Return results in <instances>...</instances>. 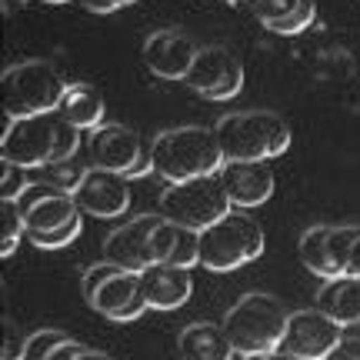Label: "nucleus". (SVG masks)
I'll return each instance as SVG.
<instances>
[{"mask_svg": "<svg viewBox=\"0 0 360 360\" xmlns=\"http://www.w3.org/2000/svg\"><path fill=\"white\" fill-rule=\"evenodd\" d=\"M80 147V127H74L60 110L30 117H13L0 141V160L20 164L27 170L53 167L74 160Z\"/></svg>", "mask_w": 360, "mask_h": 360, "instance_id": "1", "label": "nucleus"}, {"mask_svg": "<svg viewBox=\"0 0 360 360\" xmlns=\"http://www.w3.org/2000/svg\"><path fill=\"white\" fill-rule=\"evenodd\" d=\"M150 157H154V174L167 184L207 177L224 167V147L217 141V130L200 124L160 130L150 141Z\"/></svg>", "mask_w": 360, "mask_h": 360, "instance_id": "2", "label": "nucleus"}, {"mask_svg": "<svg viewBox=\"0 0 360 360\" xmlns=\"http://www.w3.org/2000/svg\"><path fill=\"white\" fill-rule=\"evenodd\" d=\"M287 307L281 297L250 290L224 314V330L233 344L237 357H267L281 350V337L287 327Z\"/></svg>", "mask_w": 360, "mask_h": 360, "instance_id": "3", "label": "nucleus"}, {"mask_svg": "<svg viewBox=\"0 0 360 360\" xmlns=\"http://www.w3.org/2000/svg\"><path fill=\"white\" fill-rule=\"evenodd\" d=\"M224 160H274L290 147V127L274 110H237L217 120Z\"/></svg>", "mask_w": 360, "mask_h": 360, "instance_id": "4", "label": "nucleus"}, {"mask_svg": "<svg viewBox=\"0 0 360 360\" xmlns=\"http://www.w3.org/2000/svg\"><path fill=\"white\" fill-rule=\"evenodd\" d=\"M67 94L64 74L51 60H24L11 64L0 77V103L4 114L11 117H30L57 110Z\"/></svg>", "mask_w": 360, "mask_h": 360, "instance_id": "5", "label": "nucleus"}, {"mask_svg": "<svg viewBox=\"0 0 360 360\" xmlns=\"http://www.w3.org/2000/svg\"><path fill=\"white\" fill-rule=\"evenodd\" d=\"M264 227L257 220L244 214L240 207H233L231 214H224L217 224H210L200 231V267L210 274H227L257 260L264 254Z\"/></svg>", "mask_w": 360, "mask_h": 360, "instance_id": "6", "label": "nucleus"}, {"mask_svg": "<svg viewBox=\"0 0 360 360\" xmlns=\"http://www.w3.org/2000/svg\"><path fill=\"white\" fill-rule=\"evenodd\" d=\"M231 210L233 204L227 197L224 180H220V170L207 174V177L167 184V191L160 193V214L180 227H193V231H207L210 224H217Z\"/></svg>", "mask_w": 360, "mask_h": 360, "instance_id": "7", "label": "nucleus"}, {"mask_svg": "<svg viewBox=\"0 0 360 360\" xmlns=\"http://www.w3.org/2000/svg\"><path fill=\"white\" fill-rule=\"evenodd\" d=\"M90 164L117 170L130 180L154 174L150 147L143 143L141 130L127 127V124H101L90 134Z\"/></svg>", "mask_w": 360, "mask_h": 360, "instance_id": "8", "label": "nucleus"}, {"mask_svg": "<svg viewBox=\"0 0 360 360\" xmlns=\"http://www.w3.org/2000/svg\"><path fill=\"white\" fill-rule=\"evenodd\" d=\"M184 84L204 101H231L244 90V64L224 44L197 47V57H193Z\"/></svg>", "mask_w": 360, "mask_h": 360, "instance_id": "9", "label": "nucleus"}, {"mask_svg": "<svg viewBox=\"0 0 360 360\" xmlns=\"http://www.w3.org/2000/svg\"><path fill=\"white\" fill-rule=\"evenodd\" d=\"M344 323H337L327 310L310 307V310H294L287 317L281 337V354L287 357H300V360H323L334 357L337 344L344 337Z\"/></svg>", "mask_w": 360, "mask_h": 360, "instance_id": "10", "label": "nucleus"}, {"mask_svg": "<svg viewBox=\"0 0 360 360\" xmlns=\"http://www.w3.org/2000/svg\"><path fill=\"white\" fill-rule=\"evenodd\" d=\"M70 193H74V200L80 204L84 214L110 220V217H120V214L130 207V177L117 174V170L90 164Z\"/></svg>", "mask_w": 360, "mask_h": 360, "instance_id": "11", "label": "nucleus"}, {"mask_svg": "<svg viewBox=\"0 0 360 360\" xmlns=\"http://www.w3.org/2000/svg\"><path fill=\"white\" fill-rule=\"evenodd\" d=\"M160 220H164V214L157 210V214H141V217L120 224L117 231H110L107 240H103L107 260H114L117 267H124V270H143V267H150V264H157L150 237H154Z\"/></svg>", "mask_w": 360, "mask_h": 360, "instance_id": "12", "label": "nucleus"}, {"mask_svg": "<svg viewBox=\"0 0 360 360\" xmlns=\"http://www.w3.org/2000/svg\"><path fill=\"white\" fill-rule=\"evenodd\" d=\"M87 304L97 314H103L107 321H117V323H130V321H137L143 310H150L147 294H143L141 270H124V267L114 270Z\"/></svg>", "mask_w": 360, "mask_h": 360, "instance_id": "13", "label": "nucleus"}, {"mask_svg": "<svg viewBox=\"0 0 360 360\" xmlns=\"http://www.w3.org/2000/svg\"><path fill=\"white\" fill-rule=\"evenodd\" d=\"M193 57H197V44L184 30H174V27L154 30L143 40V64L160 80H184Z\"/></svg>", "mask_w": 360, "mask_h": 360, "instance_id": "14", "label": "nucleus"}, {"mask_svg": "<svg viewBox=\"0 0 360 360\" xmlns=\"http://www.w3.org/2000/svg\"><path fill=\"white\" fill-rule=\"evenodd\" d=\"M220 180H224V187H227L231 204L240 207V210L267 204L270 197H274V187H277L274 170L267 167V160H224Z\"/></svg>", "mask_w": 360, "mask_h": 360, "instance_id": "15", "label": "nucleus"}, {"mask_svg": "<svg viewBox=\"0 0 360 360\" xmlns=\"http://www.w3.org/2000/svg\"><path fill=\"white\" fill-rule=\"evenodd\" d=\"M141 281H143V294H147L150 310H180L193 297L191 270L167 264V260H157L150 267H143Z\"/></svg>", "mask_w": 360, "mask_h": 360, "instance_id": "16", "label": "nucleus"}, {"mask_svg": "<svg viewBox=\"0 0 360 360\" xmlns=\"http://www.w3.org/2000/svg\"><path fill=\"white\" fill-rule=\"evenodd\" d=\"M177 350L191 360H231V357H237V354H233V344L227 340L224 323H207V321L187 323L177 337Z\"/></svg>", "mask_w": 360, "mask_h": 360, "instance_id": "17", "label": "nucleus"}, {"mask_svg": "<svg viewBox=\"0 0 360 360\" xmlns=\"http://www.w3.org/2000/svg\"><path fill=\"white\" fill-rule=\"evenodd\" d=\"M317 307L327 310L337 323L354 327L360 323V277L354 274H340L330 281L321 283V294H317Z\"/></svg>", "mask_w": 360, "mask_h": 360, "instance_id": "18", "label": "nucleus"}, {"mask_svg": "<svg viewBox=\"0 0 360 360\" xmlns=\"http://www.w3.org/2000/svg\"><path fill=\"white\" fill-rule=\"evenodd\" d=\"M57 110H60L74 127L97 130L103 124V117H107V103H103L101 90L94 87V84H67V94Z\"/></svg>", "mask_w": 360, "mask_h": 360, "instance_id": "19", "label": "nucleus"}, {"mask_svg": "<svg viewBox=\"0 0 360 360\" xmlns=\"http://www.w3.org/2000/svg\"><path fill=\"white\" fill-rule=\"evenodd\" d=\"M327 237H330V224H321V227H307V231L300 233V244H297L304 267H307L314 277H321V281L337 277V267H334V260H330V244H327Z\"/></svg>", "mask_w": 360, "mask_h": 360, "instance_id": "20", "label": "nucleus"}, {"mask_svg": "<svg viewBox=\"0 0 360 360\" xmlns=\"http://www.w3.org/2000/svg\"><path fill=\"white\" fill-rule=\"evenodd\" d=\"M167 264H177V267H187V270L197 267V264H200V231L180 227L177 224V237H174Z\"/></svg>", "mask_w": 360, "mask_h": 360, "instance_id": "21", "label": "nucleus"}, {"mask_svg": "<svg viewBox=\"0 0 360 360\" xmlns=\"http://www.w3.org/2000/svg\"><path fill=\"white\" fill-rule=\"evenodd\" d=\"M4 207V244H0V257H11L17 244H20V237L27 233V220L20 214V207L17 200H0Z\"/></svg>", "mask_w": 360, "mask_h": 360, "instance_id": "22", "label": "nucleus"}, {"mask_svg": "<svg viewBox=\"0 0 360 360\" xmlns=\"http://www.w3.org/2000/svg\"><path fill=\"white\" fill-rule=\"evenodd\" d=\"M70 334L64 330H51V327H44V330H34V334H27V344H24V360H51V354L60 344H64Z\"/></svg>", "mask_w": 360, "mask_h": 360, "instance_id": "23", "label": "nucleus"}, {"mask_svg": "<svg viewBox=\"0 0 360 360\" xmlns=\"http://www.w3.org/2000/svg\"><path fill=\"white\" fill-rule=\"evenodd\" d=\"M314 17H317V7H314V0H304V4H300L294 13H287V17H281V20H270V24H264V27H267L270 34H281V37H294V34H300V30H307V27L314 24Z\"/></svg>", "mask_w": 360, "mask_h": 360, "instance_id": "24", "label": "nucleus"}, {"mask_svg": "<svg viewBox=\"0 0 360 360\" xmlns=\"http://www.w3.org/2000/svg\"><path fill=\"white\" fill-rule=\"evenodd\" d=\"M84 231V220H70L64 227H53V231H40V233H27V240L40 250H57V247H67L74 244Z\"/></svg>", "mask_w": 360, "mask_h": 360, "instance_id": "25", "label": "nucleus"}, {"mask_svg": "<svg viewBox=\"0 0 360 360\" xmlns=\"http://www.w3.org/2000/svg\"><path fill=\"white\" fill-rule=\"evenodd\" d=\"M4 164V174H0V200H17L24 187L30 184L27 180V167L20 164H11V160H0Z\"/></svg>", "mask_w": 360, "mask_h": 360, "instance_id": "26", "label": "nucleus"}, {"mask_svg": "<svg viewBox=\"0 0 360 360\" xmlns=\"http://www.w3.org/2000/svg\"><path fill=\"white\" fill-rule=\"evenodd\" d=\"M304 0H250V7H254V17H257L260 24H270V20H281L287 13H294Z\"/></svg>", "mask_w": 360, "mask_h": 360, "instance_id": "27", "label": "nucleus"}, {"mask_svg": "<svg viewBox=\"0 0 360 360\" xmlns=\"http://www.w3.org/2000/svg\"><path fill=\"white\" fill-rule=\"evenodd\" d=\"M114 270H120V267H117L114 260H107V257H103L101 264H94V267H87V274H84V281H80V290H84V300H90V297L97 294V290H101V283L107 281V277H110Z\"/></svg>", "mask_w": 360, "mask_h": 360, "instance_id": "28", "label": "nucleus"}, {"mask_svg": "<svg viewBox=\"0 0 360 360\" xmlns=\"http://www.w3.org/2000/svg\"><path fill=\"white\" fill-rule=\"evenodd\" d=\"M334 357L360 360V323H354V330L340 337V344H337V350H334Z\"/></svg>", "mask_w": 360, "mask_h": 360, "instance_id": "29", "label": "nucleus"}, {"mask_svg": "<svg viewBox=\"0 0 360 360\" xmlns=\"http://www.w3.org/2000/svg\"><path fill=\"white\" fill-rule=\"evenodd\" d=\"M24 344L27 337H20V330H17V323L7 321V344H4V357L7 360H24Z\"/></svg>", "mask_w": 360, "mask_h": 360, "instance_id": "30", "label": "nucleus"}, {"mask_svg": "<svg viewBox=\"0 0 360 360\" xmlns=\"http://www.w3.org/2000/svg\"><path fill=\"white\" fill-rule=\"evenodd\" d=\"M134 0H80V7H87L90 13H114L120 7H130Z\"/></svg>", "mask_w": 360, "mask_h": 360, "instance_id": "31", "label": "nucleus"}, {"mask_svg": "<svg viewBox=\"0 0 360 360\" xmlns=\"http://www.w3.org/2000/svg\"><path fill=\"white\" fill-rule=\"evenodd\" d=\"M347 274L360 277V233L354 237V247H350V257H347Z\"/></svg>", "mask_w": 360, "mask_h": 360, "instance_id": "32", "label": "nucleus"}, {"mask_svg": "<svg viewBox=\"0 0 360 360\" xmlns=\"http://www.w3.org/2000/svg\"><path fill=\"white\" fill-rule=\"evenodd\" d=\"M40 4H67V0H40Z\"/></svg>", "mask_w": 360, "mask_h": 360, "instance_id": "33", "label": "nucleus"}, {"mask_svg": "<svg viewBox=\"0 0 360 360\" xmlns=\"http://www.w3.org/2000/svg\"><path fill=\"white\" fill-rule=\"evenodd\" d=\"M224 4H237V0H224Z\"/></svg>", "mask_w": 360, "mask_h": 360, "instance_id": "34", "label": "nucleus"}]
</instances>
